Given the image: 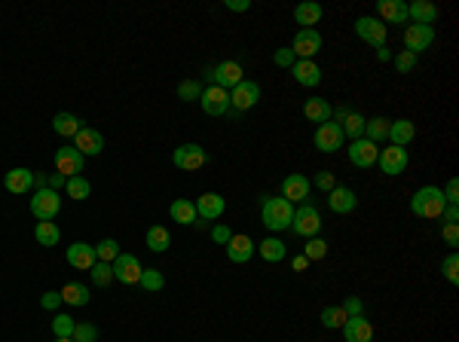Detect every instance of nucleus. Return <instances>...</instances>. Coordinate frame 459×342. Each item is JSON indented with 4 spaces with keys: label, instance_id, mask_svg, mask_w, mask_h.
Here are the masks:
<instances>
[{
    "label": "nucleus",
    "instance_id": "f257e3e1",
    "mask_svg": "<svg viewBox=\"0 0 459 342\" xmlns=\"http://www.w3.org/2000/svg\"><path fill=\"white\" fill-rule=\"evenodd\" d=\"M260 220L270 233H282V229H291L294 220V205L282 196H260Z\"/></svg>",
    "mask_w": 459,
    "mask_h": 342
},
{
    "label": "nucleus",
    "instance_id": "f03ea898",
    "mask_svg": "<svg viewBox=\"0 0 459 342\" xmlns=\"http://www.w3.org/2000/svg\"><path fill=\"white\" fill-rule=\"evenodd\" d=\"M447 208V199H444L441 187H423L410 196V211L423 220H438Z\"/></svg>",
    "mask_w": 459,
    "mask_h": 342
},
{
    "label": "nucleus",
    "instance_id": "7ed1b4c3",
    "mask_svg": "<svg viewBox=\"0 0 459 342\" xmlns=\"http://www.w3.org/2000/svg\"><path fill=\"white\" fill-rule=\"evenodd\" d=\"M334 122H337L340 129H343V137H352V141H358V137H364V126H367V116H362L358 110L346 107V104H340V107L331 110Z\"/></svg>",
    "mask_w": 459,
    "mask_h": 342
},
{
    "label": "nucleus",
    "instance_id": "20e7f679",
    "mask_svg": "<svg viewBox=\"0 0 459 342\" xmlns=\"http://www.w3.org/2000/svg\"><path fill=\"white\" fill-rule=\"evenodd\" d=\"M62 211V196L49 187H40L34 196H31V214L37 220H55V214Z\"/></svg>",
    "mask_w": 459,
    "mask_h": 342
},
{
    "label": "nucleus",
    "instance_id": "39448f33",
    "mask_svg": "<svg viewBox=\"0 0 459 342\" xmlns=\"http://www.w3.org/2000/svg\"><path fill=\"white\" fill-rule=\"evenodd\" d=\"M258 101H260V86L251 80H242L236 89H230V114L233 116L251 110Z\"/></svg>",
    "mask_w": 459,
    "mask_h": 342
},
{
    "label": "nucleus",
    "instance_id": "423d86ee",
    "mask_svg": "<svg viewBox=\"0 0 459 342\" xmlns=\"http://www.w3.org/2000/svg\"><path fill=\"white\" fill-rule=\"evenodd\" d=\"M352 28H356L358 40L377 46V49H380V46H386V37H389V28H386L380 18H373V16H358Z\"/></svg>",
    "mask_w": 459,
    "mask_h": 342
},
{
    "label": "nucleus",
    "instance_id": "0eeeda50",
    "mask_svg": "<svg viewBox=\"0 0 459 342\" xmlns=\"http://www.w3.org/2000/svg\"><path fill=\"white\" fill-rule=\"evenodd\" d=\"M321 46H325V40H321V34L316 28H300L297 34H294V55L300 58V62H312V55H319Z\"/></svg>",
    "mask_w": 459,
    "mask_h": 342
},
{
    "label": "nucleus",
    "instance_id": "6e6552de",
    "mask_svg": "<svg viewBox=\"0 0 459 342\" xmlns=\"http://www.w3.org/2000/svg\"><path fill=\"white\" fill-rule=\"evenodd\" d=\"M291 229H294L297 235H303V239H316V235L321 233V214H319V208L300 205L297 211H294Z\"/></svg>",
    "mask_w": 459,
    "mask_h": 342
},
{
    "label": "nucleus",
    "instance_id": "1a4fd4ad",
    "mask_svg": "<svg viewBox=\"0 0 459 342\" xmlns=\"http://www.w3.org/2000/svg\"><path fill=\"white\" fill-rule=\"evenodd\" d=\"M172 162H175V168H181V171H199L208 162V153L199 144H181L172 153Z\"/></svg>",
    "mask_w": 459,
    "mask_h": 342
},
{
    "label": "nucleus",
    "instance_id": "9d476101",
    "mask_svg": "<svg viewBox=\"0 0 459 342\" xmlns=\"http://www.w3.org/2000/svg\"><path fill=\"white\" fill-rule=\"evenodd\" d=\"M408 162H410V156H408V147H383L380 150V156H377V166L383 174H389V177H395V174H401L404 168H408Z\"/></svg>",
    "mask_w": 459,
    "mask_h": 342
},
{
    "label": "nucleus",
    "instance_id": "9b49d317",
    "mask_svg": "<svg viewBox=\"0 0 459 342\" xmlns=\"http://www.w3.org/2000/svg\"><path fill=\"white\" fill-rule=\"evenodd\" d=\"M312 144H316L319 153H337L343 147V129L337 122H321L312 135Z\"/></svg>",
    "mask_w": 459,
    "mask_h": 342
},
{
    "label": "nucleus",
    "instance_id": "f8f14e48",
    "mask_svg": "<svg viewBox=\"0 0 459 342\" xmlns=\"http://www.w3.org/2000/svg\"><path fill=\"white\" fill-rule=\"evenodd\" d=\"M110 266H114V281H123V285H138L141 281L144 266L135 254H120Z\"/></svg>",
    "mask_w": 459,
    "mask_h": 342
},
{
    "label": "nucleus",
    "instance_id": "ddd939ff",
    "mask_svg": "<svg viewBox=\"0 0 459 342\" xmlns=\"http://www.w3.org/2000/svg\"><path fill=\"white\" fill-rule=\"evenodd\" d=\"M83 162H86V156H83L77 147H58L55 150V174L77 177L83 171Z\"/></svg>",
    "mask_w": 459,
    "mask_h": 342
},
{
    "label": "nucleus",
    "instance_id": "4468645a",
    "mask_svg": "<svg viewBox=\"0 0 459 342\" xmlns=\"http://www.w3.org/2000/svg\"><path fill=\"white\" fill-rule=\"evenodd\" d=\"M432 43H435V28H429V25H408L404 28V49L413 55L425 52Z\"/></svg>",
    "mask_w": 459,
    "mask_h": 342
},
{
    "label": "nucleus",
    "instance_id": "2eb2a0df",
    "mask_svg": "<svg viewBox=\"0 0 459 342\" xmlns=\"http://www.w3.org/2000/svg\"><path fill=\"white\" fill-rule=\"evenodd\" d=\"M199 104L208 116H227L230 114V92L221 89V86H208V89H202Z\"/></svg>",
    "mask_w": 459,
    "mask_h": 342
},
{
    "label": "nucleus",
    "instance_id": "dca6fc26",
    "mask_svg": "<svg viewBox=\"0 0 459 342\" xmlns=\"http://www.w3.org/2000/svg\"><path fill=\"white\" fill-rule=\"evenodd\" d=\"M208 77L214 80V86H221V89L230 92V89H236V86L245 80V70H242L239 62H221Z\"/></svg>",
    "mask_w": 459,
    "mask_h": 342
},
{
    "label": "nucleus",
    "instance_id": "f3484780",
    "mask_svg": "<svg viewBox=\"0 0 459 342\" xmlns=\"http://www.w3.org/2000/svg\"><path fill=\"white\" fill-rule=\"evenodd\" d=\"M310 177L306 174H288L285 181H282V199H288L294 205V202H306L310 199Z\"/></svg>",
    "mask_w": 459,
    "mask_h": 342
},
{
    "label": "nucleus",
    "instance_id": "a211bd4d",
    "mask_svg": "<svg viewBox=\"0 0 459 342\" xmlns=\"http://www.w3.org/2000/svg\"><path fill=\"white\" fill-rule=\"evenodd\" d=\"M377 156H380V147H377L373 141H367V137H358V141L349 144V159H352V166L371 168V166H377Z\"/></svg>",
    "mask_w": 459,
    "mask_h": 342
},
{
    "label": "nucleus",
    "instance_id": "6ab92c4d",
    "mask_svg": "<svg viewBox=\"0 0 459 342\" xmlns=\"http://www.w3.org/2000/svg\"><path fill=\"white\" fill-rule=\"evenodd\" d=\"M193 205H196V217H202V220H218L227 208V199L221 193H202Z\"/></svg>",
    "mask_w": 459,
    "mask_h": 342
},
{
    "label": "nucleus",
    "instance_id": "aec40b11",
    "mask_svg": "<svg viewBox=\"0 0 459 342\" xmlns=\"http://www.w3.org/2000/svg\"><path fill=\"white\" fill-rule=\"evenodd\" d=\"M408 18H413V25H435L441 18V10H438L432 0H413L408 3Z\"/></svg>",
    "mask_w": 459,
    "mask_h": 342
},
{
    "label": "nucleus",
    "instance_id": "412c9836",
    "mask_svg": "<svg viewBox=\"0 0 459 342\" xmlns=\"http://www.w3.org/2000/svg\"><path fill=\"white\" fill-rule=\"evenodd\" d=\"M68 263H71L74 269H83V272H89V269L98 263L95 245H86V241H74V245L68 248Z\"/></svg>",
    "mask_w": 459,
    "mask_h": 342
},
{
    "label": "nucleus",
    "instance_id": "4be33fe9",
    "mask_svg": "<svg viewBox=\"0 0 459 342\" xmlns=\"http://www.w3.org/2000/svg\"><path fill=\"white\" fill-rule=\"evenodd\" d=\"M3 187L10 189V193L16 196H25L31 193V187H34V171L31 168H10L3 177Z\"/></svg>",
    "mask_w": 459,
    "mask_h": 342
},
{
    "label": "nucleus",
    "instance_id": "5701e85b",
    "mask_svg": "<svg viewBox=\"0 0 459 342\" xmlns=\"http://www.w3.org/2000/svg\"><path fill=\"white\" fill-rule=\"evenodd\" d=\"M74 147L80 150L83 156H98L104 150V135H101V131H95V129L83 126L80 131H77V137H74Z\"/></svg>",
    "mask_w": 459,
    "mask_h": 342
},
{
    "label": "nucleus",
    "instance_id": "b1692460",
    "mask_svg": "<svg viewBox=\"0 0 459 342\" xmlns=\"http://www.w3.org/2000/svg\"><path fill=\"white\" fill-rule=\"evenodd\" d=\"M327 205H331L334 214H349V211H356L358 196L352 193L349 187H334L331 193H327Z\"/></svg>",
    "mask_w": 459,
    "mask_h": 342
},
{
    "label": "nucleus",
    "instance_id": "393cba45",
    "mask_svg": "<svg viewBox=\"0 0 459 342\" xmlns=\"http://www.w3.org/2000/svg\"><path fill=\"white\" fill-rule=\"evenodd\" d=\"M291 77H294V83L312 89V86L321 83V68H319L316 62H300V58H297V62L291 64Z\"/></svg>",
    "mask_w": 459,
    "mask_h": 342
},
{
    "label": "nucleus",
    "instance_id": "a878e982",
    "mask_svg": "<svg viewBox=\"0 0 459 342\" xmlns=\"http://www.w3.org/2000/svg\"><path fill=\"white\" fill-rule=\"evenodd\" d=\"M380 12V22H392V25H404L408 22V3L404 0H380L377 3Z\"/></svg>",
    "mask_w": 459,
    "mask_h": 342
},
{
    "label": "nucleus",
    "instance_id": "bb28decb",
    "mask_svg": "<svg viewBox=\"0 0 459 342\" xmlns=\"http://www.w3.org/2000/svg\"><path fill=\"white\" fill-rule=\"evenodd\" d=\"M343 337H346V342H373V327L364 315L362 318H349L343 324Z\"/></svg>",
    "mask_w": 459,
    "mask_h": 342
},
{
    "label": "nucleus",
    "instance_id": "cd10ccee",
    "mask_svg": "<svg viewBox=\"0 0 459 342\" xmlns=\"http://www.w3.org/2000/svg\"><path fill=\"white\" fill-rule=\"evenodd\" d=\"M227 256L233 263H248L254 256V241L248 239V235H233V239L227 241Z\"/></svg>",
    "mask_w": 459,
    "mask_h": 342
},
{
    "label": "nucleus",
    "instance_id": "c85d7f7f",
    "mask_svg": "<svg viewBox=\"0 0 459 342\" xmlns=\"http://www.w3.org/2000/svg\"><path fill=\"white\" fill-rule=\"evenodd\" d=\"M331 104L325 101V98H306L303 104V116L310 122H316V126H321V122H331Z\"/></svg>",
    "mask_w": 459,
    "mask_h": 342
},
{
    "label": "nucleus",
    "instance_id": "c756f323",
    "mask_svg": "<svg viewBox=\"0 0 459 342\" xmlns=\"http://www.w3.org/2000/svg\"><path fill=\"white\" fill-rule=\"evenodd\" d=\"M321 16H325V10H321L319 3H310V0L294 6V22H297L300 28H312V25H319Z\"/></svg>",
    "mask_w": 459,
    "mask_h": 342
},
{
    "label": "nucleus",
    "instance_id": "7c9ffc66",
    "mask_svg": "<svg viewBox=\"0 0 459 342\" xmlns=\"http://www.w3.org/2000/svg\"><path fill=\"white\" fill-rule=\"evenodd\" d=\"M413 137H417V126H413L410 120H392V126H389V141L395 144V147H408Z\"/></svg>",
    "mask_w": 459,
    "mask_h": 342
},
{
    "label": "nucleus",
    "instance_id": "2f4dec72",
    "mask_svg": "<svg viewBox=\"0 0 459 342\" xmlns=\"http://www.w3.org/2000/svg\"><path fill=\"white\" fill-rule=\"evenodd\" d=\"M34 239H37V245H43V248H55L58 241H62V229H58L52 220H37Z\"/></svg>",
    "mask_w": 459,
    "mask_h": 342
},
{
    "label": "nucleus",
    "instance_id": "473e14b6",
    "mask_svg": "<svg viewBox=\"0 0 459 342\" xmlns=\"http://www.w3.org/2000/svg\"><path fill=\"white\" fill-rule=\"evenodd\" d=\"M169 214H172V220L181 223V226H193L196 223V205L190 199H175Z\"/></svg>",
    "mask_w": 459,
    "mask_h": 342
},
{
    "label": "nucleus",
    "instance_id": "72a5a7b5",
    "mask_svg": "<svg viewBox=\"0 0 459 342\" xmlns=\"http://www.w3.org/2000/svg\"><path fill=\"white\" fill-rule=\"evenodd\" d=\"M52 129H55V135H62V137H77V131L83 129V122L77 120L74 114H55L52 116Z\"/></svg>",
    "mask_w": 459,
    "mask_h": 342
},
{
    "label": "nucleus",
    "instance_id": "f704fd0d",
    "mask_svg": "<svg viewBox=\"0 0 459 342\" xmlns=\"http://www.w3.org/2000/svg\"><path fill=\"white\" fill-rule=\"evenodd\" d=\"M258 251H260V256H264L266 263H282V260H285V254H288V248H285V241H282V239H270V235H266V239L258 245Z\"/></svg>",
    "mask_w": 459,
    "mask_h": 342
},
{
    "label": "nucleus",
    "instance_id": "c9c22d12",
    "mask_svg": "<svg viewBox=\"0 0 459 342\" xmlns=\"http://www.w3.org/2000/svg\"><path fill=\"white\" fill-rule=\"evenodd\" d=\"M389 126H392V120H386V116H373V120H367V126H364L367 141H373V144L389 141Z\"/></svg>",
    "mask_w": 459,
    "mask_h": 342
},
{
    "label": "nucleus",
    "instance_id": "e433bc0d",
    "mask_svg": "<svg viewBox=\"0 0 459 342\" xmlns=\"http://www.w3.org/2000/svg\"><path fill=\"white\" fill-rule=\"evenodd\" d=\"M89 297L92 293L86 285H74V281H71V285L62 287V302H68V306H86Z\"/></svg>",
    "mask_w": 459,
    "mask_h": 342
},
{
    "label": "nucleus",
    "instance_id": "4c0bfd02",
    "mask_svg": "<svg viewBox=\"0 0 459 342\" xmlns=\"http://www.w3.org/2000/svg\"><path fill=\"white\" fill-rule=\"evenodd\" d=\"M169 245H172V235H169L166 226H150V229H147V248H150L153 254L169 251Z\"/></svg>",
    "mask_w": 459,
    "mask_h": 342
},
{
    "label": "nucleus",
    "instance_id": "58836bf2",
    "mask_svg": "<svg viewBox=\"0 0 459 342\" xmlns=\"http://www.w3.org/2000/svg\"><path fill=\"white\" fill-rule=\"evenodd\" d=\"M319 321H321V327H327V330H337V327H343L349 318H346V312L340 306H327V308H321Z\"/></svg>",
    "mask_w": 459,
    "mask_h": 342
},
{
    "label": "nucleus",
    "instance_id": "ea45409f",
    "mask_svg": "<svg viewBox=\"0 0 459 342\" xmlns=\"http://www.w3.org/2000/svg\"><path fill=\"white\" fill-rule=\"evenodd\" d=\"M64 189H68V196L71 199H77V202H83V199H89L92 196V183L86 181V177H68V183H64Z\"/></svg>",
    "mask_w": 459,
    "mask_h": 342
},
{
    "label": "nucleus",
    "instance_id": "a19ab883",
    "mask_svg": "<svg viewBox=\"0 0 459 342\" xmlns=\"http://www.w3.org/2000/svg\"><path fill=\"white\" fill-rule=\"evenodd\" d=\"M138 285H141L147 293H160L162 287H166V278H162L160 269H144V272H141V281H138Z\"/></svg>",
    "mask_w": 459,
    "mask_h": 342
},
{
    "label": "nucleus",
    "instance_id": "79ce46f5",
    "mask_svg": "<svg viewBox=\"0 0 459 342\" xmlns=\"http://www.w3.org/2000/svg\"><path fill=\"white\" fill-rule=\"evenodd\" d=\"M120 254H123V251H120V241H116V239H101V241L95 245V256H98L101 263H114Z\"/></svg>",
    "mask_w": 459,
    "mask_h": 342
},
{
    "label": "nucleus",
    "instance_id": "37998d69",
    "mask_svg": "<svg viewBox=\"0 0 459 342\" xmlns=\"http://www.w3.org/2000/svg\"><path fill=\"white\" fill-rule=\"evenodd\" d=\"M89 275H92V285H95V287H108L110 281H114V266H110V263H101V260H98L95 266L89 269Z\"/></svg>",
    "mask_w": 459,
    "mask_h": 342
},
{
    "label": "nucleus",
    "instance_id": "c03bdc74",
    "mask_svg": "<svg viewBox=\"0 0 459 342\" xmlns=\"http://www.w3.org/2000/svg\"><path fill=\"white\" fill-rule=\"evenodd\" d=\"M74 318L71 315H55L52 318V333H55V339H71L74 337Z\"/></svg>",
    "mask_w": 459,
    "mask_h": 342
},
{
    "label": "nucleus",
    "instance_id": "a18cd8bd",
    "mask_svg": "<svg viewBox=\"0 0 459 342\" xmlns=\"http://www.w3.org/2000/svg\"><path fill=\"white\" fill-rule=\"evenodd\" d=\"M303 256H306V260H325V256H327V241L319 239V235H316V239H310V241H306V248H303Z\"/></svg>",
    "mask_w": 459,
    "mask_h": 342
},
{
    "label": "nucleus",
    "instance_id": "49530a36",
    "mask_svg": "<svg viewBox=\"0 0 459 342\" xmlns=\"http://www.w3.org/2000/svg\"><path fill=\"white\" fill-rule=\"evenodd\" d=\"M74 342H98V327L89 324V321H80V324L74 327Z\"/></svg>",
    "mask_w": 459,
    "mask_h": 342
},
{
    "label": "nucleus",
    "instance_id": "de8ad7c7",
    "mask_svg": "<svg viewBox=\"0 0 459 342\" xmlns=\"http://www.w3.org/2000/svg\"><path fill=\"white\" fill-rule=\"evenodd\" d=\"M178 98H181V101H196V98H202L199 80H184V83L178 86Z\"/></svg>",
    "mask_w": 459,
    "mask_h": 342
},
{
    "label": "nucleus",
    "instance_id": "09e8293b",
    "mask_svg": "<svg viewBox=\"0 0 459 342\" xmlns=\"http://www.w3.org/2000/svg\"><path fill=\"white\" fill-rule=\"evenodd\" d=\"M441 272H444V278H447L450 285H459V256H456V254L444 256V263H441Z\"/></svg>",
    "mask_w": 459,
    "mask_h": 342
},
{
    "label": "nucleus",
    "instance_id": "8fccbe9b",
    "mask_svg": "<svg viewBox=\"0 0 459 342\" xmlns=\"http://www.w3.org/2000/svg\"><path fill=\"white\" fill-rule=\"evenodd\" d=\"M413 68H417V55L408 52V49L398 52V55H395V70H398V74H410Z\"/></svg>",
    "mask_w": 459,
    "mask_h": 342
},
{
    "label": "nucleus",
    "instance_id": "3c124183",
    "mask_svg": "<svg viewBox=\"0 0 459 342\" xmlns=\"http://www.w3.org/2000/svg\"><path fill=\"white\" fill-rule=\"evenodd\" d=\"M340 308L346 312V318H362L364 315V302L358 297H346L343 302H340Z\"/></svg>",
    "mask_w": 459,
    "mask_h": 342
},
{
    "label": "nucleus",
    "instance_id": "603ef678",
    "mask_svg": "<svg viewBox=\"0 0 459 342\" xmlns=\"http://www.w3.org/2000/svg\"><path fill=\"white\" fill-rule=\"evenodd\" d=\"M273 62L279 64V68H288V70H291V64L297 62V55H294V49H291V46H282V49H275Z\"/></svg>",
    "mask_w": 459,
    "mask_h": 342
},
{
    "label": "nucleus",
    "instance_id": "864d4df0",
    "mask_svg": "<svg viewBox=\"0 0 459 342\" xmlns=\"http://www.w3.org/2000/svg\"><path fill=\"white\" fill-rule=\"evenodd\" d=\"M441 239L447 241L450 248H456V245H459V226H456V223H444V229H441Z\"/></svg>",
    "mask_w": 459,
    "mask_h": 342
},
{
    "label": "nucleus",
    "instance_id": "5fc2aeb1",
    "mask_svg": "<svg viewBox=\"0 0 459 342\" xmlns=\"http://www.w3.org/2000/svg\"><path fill=\"white\" fill-rule=\"evenodd\" d=\"M40 306L49 312V308H58L62 306V291H46L43 297H40Z\"/></svg>",
    "mask_w": 459,
    "mask_h": 342
},
{
    "label": "nucleus",
    "instance_id": "6e6d98bb",
    "mask_svg": "<svg viewBox=\"0 0 459 342\" xmlns=\"http://www.w3.org/2000/svg\"><path fill=\"white\" fill-rule=\"evenodd\" d=\"M444 199H447V205H459V181H456V177H450V181H447Z\"/></svg>",
    "mask_w": 459,
    "mask_h": 342
},
{
    "label": "nucleus",
    "instance_id": "4d7b16f0",
    "mask_svg": "<svg viewBox=\"0 0 459 342\" xmlns=\"http://www.w3.org/2000/svg\"><path fill=\"white\" fill-rule=\"evenodd\" d=\"M316 187L321 189V193H331L337 183H334V174L331 171H321V174H316Z\"/></svg>",
    "mask_w": 459,
    "mask_h": 342
},
{
    "label": "nucleus",
    "instance_id": "13d9d810",
    "mask_svg": "<svg viewBox=\"0 0 459 342\" xmlns=\"http://www.w3.org/2000/svg\"><path fill=\"white\" fill-rule=\"evenodd\" d=\"M212 239L218 241V245H227V241L233 239V233H230V226H224V223H218V226H212Z\"/></svg>",
    "mask_w": 459,
    "mask_h": 342
},
{
    "label": "nucleus",
    "instance_id": "bf43d9fd",
    "mask_svg": "<svg viewBox=\"0 0 459 342\" xmlns=\"http://www.w3.org/2000/svg\"><path fill=\"white\" fill-rule=\"evenodd\" d=\"M227 10H233V12H248L251 10V0H227Z\"/></svg>",
    "mask_w": 459,
    "mask_h": 342
},
{
    "label": "nucleus",
    "instance_id": "052dcab7",
    "mask_svg": "<svg viewBox=\"0 0 459 342\" xmlns=\"http://www.w3.org/2000/svg\"><path fill=\"white\" fill-rule=\"evenodd\" d=\"M64 183H68V177H62V174H49V177H46V187L55 189V193L64 187Z\"/></svg>",
    "mask_w": 459,
    "mask_h": 342
},
{
    "label": "nucleus",
    "instance_id": "680f3d73",
    "mask_svg": "<svg viewBox=\"0 0 459 342\" xmlns=\"http://www.w3.org/2000/svg\"><path fill=\"white\" fill-rule=\"evenodd\" d=\"M441 217H444V223H456L459 220V205H447Z\"/></svg>",
    "mask_w": 459,
    "mask_h": 342
},
{
    "label": "nucleus",
    "instance_id": "e2e57ef3",
    "mask_svg": "<svg viewBox=\"0 0 459 342\" xmlns=\"http://www.w3.org/2000/svg\"><path fill=\"white\" fill-rule=\"evenodd\" d=\"M306 263H310V260H306L303 254H300V256H294V263H291V266H294V272H303V269H306Z\"/></svg>",
    "mask_w": 459,
    "mask_h": 342
},
{
    "label": "nucleus",
    "instance_id": "0e129e2a",
    "mask_svg": "<svg viewBox=\"0 0 459 342\" xmlns=\"http://www.w3.org/2000/svg\"><path fill=\"white\" fill-rule=\"evenodd\" d=\"M377 58H380V62H389V49H386V46H380V49H377Z\"/></svg>",
    "mask_w": 459,
    "mask_h": 342
},
{
    "label": "nucleus",
    "instance_id": "69168bd1",
    "mask_svg": "<svg viewBox=\"0 0 459 342\" xmlns=\"http://www.w3.org/2000/svg\"><path fill=\"white\" fill-rule=\"evenodd\" d=\"M55 342H74V339H55Z\"/></svg>",
    "mask_w": 459,
    "mask_h": 342
}]
</instances>
